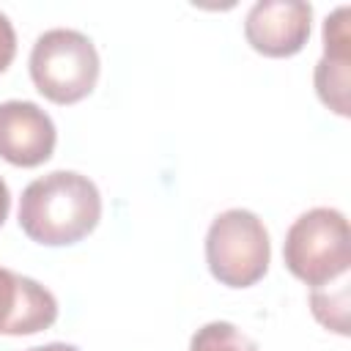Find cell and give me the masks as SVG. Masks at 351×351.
Returning a JSON list of instances; mask_svg holds the SVG:
<instances>
[{
  "label": "cell",
  "mask_w": 351,
  "mask_h": 351,
  "mask_svg": "<svg viewBox=\"0 0 351 351\" xmlns=\"http://www.w3.org/2000/svg\"><path fill=\"white\" fill-rule=\"evenodd\" d=\"M285 269L310 288H324L348 274L351 230L337 208H310L293 219L282 241Z\"/></svg>",
  "instance_id": "cell-2"
},
{
  "label": "cell",
  "mask_w": 351,
  "mask_h": 351,
  "mask_svg": "<svg viewBox=\"0 0 351 351\" xmlns=\"http://www.w3.org/2000/svg\"><path fill=\"white\" fill-rule=\"evenodd\" d=\"M269 261V230L255 211L228 208L211 219L206 233V263L219 285L250 288L263 280Z\"/></svg>",
  "instance_id": "cell-4"
},
{
  "label": "cell",
  "mask_w": 351,
  "mask_h": 351,
  "mask_svg": "<svg viewBox=\"0 0 351 351\" xmlns=\"http://www.w3.org/2000/svg\"><path fill=\"white\" fill-rule=\"evenodd\" d=\"M313 5L302 0H258L244 16L247 44L266 58H293L304 49Z\"/></svg>",
  "instance_id": "cell-5"
},
{
  "label": "cell",
  "mask_w": 351,
  "mask_h": 351,
  "mask_svg": "<svg viewBox=\"0 0 351 351\" xmlns=\"http://www.w3.org/2000/svg\"><path fill=\"white\" fill-rule=\"evenodd\" d=\"M14 55H16V33H14L11 19L0 11V74L11 66Z\"/></svg>",
  "instance_id": "cell-11"
},
{
  "label": "cell",
  "mask_w": 351,
  "mask_h": 351,
  "mask_svg": "<svg viewBox=\"0 0 351 351\" xmlns=\"http://www.w3.org/2000/svg\"><path fill=\"white\" fill-rule=\"evenodd\" d=\"M101 219L99 186L77 170H52L22 189L19 228L44 247L82 241Z\"/></svg>",
  "instance_id": "cell-1"
},
{
  "label": "cell",
  "mask_w": 351,
  "mask_h": 351,
  "mask_svg": "<svg viewBox=\"0 0 351 351\" xmlns=\"http://www.w3.org/2000/svg\"><path fill=\"white\" fill-rule=\"evenodd\" d=\"M25 351H80V348L71 346V343H47V346H33V348H25Z\"/></svg>",
  "instance_id": "cell-13"
},
{
  "label": "cell",
  "mask_w": 351,
  "mask_h": 351,
  "mask_svg": "<svg viewBox=\"0 0 351 351\" xmlns=\"http://www.w3.org/2000/svg\"><path fill=\"white\" fill-rule=\"evenodd\" d=\"M58 143V129L52 118L25 99H11L0 104V156L14 167L44 165Z\"/></svg>",
  "instance_id": "cell-6"
},
{
  "label": "cell",
  "mask_w": 351,
  "mask_h": 351,
  "mask_svg": "<svg viewBox=\"0 0 351 351\" xmlns=\"http://www.w3.org/2000/svg\"><path fill=\"white\" fill-rule=\"evenodd\" d=\"M189 351H261V348L230 321H208L192 335Z\"/></svg>",
  "instance_id": "cell-9"
},
{
  "label": "cell",
  "mask_w": 351,
  "mask_h": 351,
  "mask_svg": "<svg viewBox=\"0 0 351 351\" xmlns=\"http://www.w3.org/2000/svg\"><path fill=\"white\" fill-rule=\"evenodd\" d=\"M30 80L55 104L82 101L99 80V52L93 41L71 27L44 30L30 49Z\"/></svg>",
  "instance_id": "cell-3"
},
{
  "label": "cell",
  "mask_w": 351,
  "mask_h": 351,
  "mask_svg": "<svg viewBox=\"0 0 351 351\" xmlns=\"http://www.w3.org/2000/svg\"><path fill=\"white\" fill-rule=\"evenodd\" d=\"M351 33H348V5L335 8L324 19V55L315 63V93L340 118L351 115L348 88H351Z\"/></svg>",
  "instance_id": "cell-8"
},
{
  "label": "cell",
  "mask_w": 351,
  "mask_h": 351,
  "mask_svg": "<svg viewBox=\"0 0 351 351\" xmlns=\"http://www.w3.org/2000/svg\"><path fill=\"white\" fill-rule=\"evenodd\" d=\"M8 211H11V192H8V184L0 178V228L8 217Z\"/></svg>",
  "instance_id": "cell-12"
},
{
  "label": "cell",
  "mask_w": 351,
  "mask_h": 351,
  "mask_svg": "<svg viewBox=\"0 0 351 351\" xmlns=\"http://www.w3.org/2000/svg\"><path fill=\"white\" fill-rule=\"evenodd\" d=\"M310 307L321 326H326L337 335H348V285H346V280L337 285L335 293H329V288L326 291L313 288Z\"/></svg>",
  "instance_id": "cell-10"
},
{
  "label": "cell",
  "mask_w": 351,
  "mask_h": 351,
  "mask_svg": "<svg viewBox=\"0 0 351 351\" xmlns=\"http://www.w3.org/2000/svg\"><path fill=\"white\" fill-rule=\"evenodd\" d=\"M58 321V299L33 277L0 266V335H36Z\"/></svg>",
  "instance_id": "cell-7"
}]
</instances>
